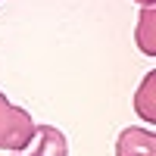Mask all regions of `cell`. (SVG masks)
I'll list each match as a JSON object with an SVG mask.
<instances>
[{
  "instance_id": "obj_3",
  "label": "cell",
  "mask_w": 156,
  "mask_h": 156,
  "mask_svg": "<svg viewBox=\"0 0 156 156\" xmlns=\"http://www.w3.org/2000/svg\"><path fill=\"white\" fill-rule=\"evenodd\" d=\"M115 156H156V134L144 125L122 128L115 140Z\"/></svg>"
},
{
  "instance_id": "obj_5",
  "label": "cell",
  "mask_w": 156,
  "mask_h": 156,
  "mask_svg": "<svg viewBox=\"0 0 156 156\" xmlns=\"http://www.w3.org/2000/svg\"><path fill=\"white\" fill-rule=\"evenodd\" d=\"M153 25H156V12H153V6H144V9H140V19H137L134 41H137V50H140V53H147V56H153V53H156Z\"/></svg>"
},
{
  "instance_id": "obj_6",
  "label": "cell",
  "mask_w": 156,
  "mask_h": 156,
  "mask_svg": "<svg viewBox=\"0 0 156 156\" xmlns=\"http://www.w3.org/2000/svg\"><path fill=\"white\" fill-rule=\"evenodd\" d=\"M134 3H140V6H153V0H134Z\"/></svg>"
},
{
  "instance_id": "obj_1",
  "label": "cell",
  "mask_w": 156,
  "mask_h": 156,
  "mask_svg": "<svg viewBox=\"0 0 156 156\" xmlns=\"http://www.w3.org/2000/svg\"><path fill=\"white\" fill-rule=\"evenodd\" d=\"M34 137V119L22 106H12L0 90V150L22 153Z\"/></svg>"
},
{
  "instance_id": "obj_4",
  "label": "cell",
  "mask_w": 156,
  "mask_h": 156,
  "mask_svg": "<svg viewBox=\"0 0 156 156\" xmlns=\"http://www.w3.org/2000/svg\"><path fill=\"white\" fill-rule=\"evenodd\" d=\"M153 84H156V72H147V75H144V81H140V87H137V97H134V109H137V115H140L147 125H153V122H156Z\"/></svg>"
},
{
  "instance_id": "obj_2",
  "label": "cell",
  "mask_w": 156,
  "mask_h": 156,
  "mask_svg": "<svg viewBox=\"0 0 156 156\" xmlns=\"http://www.w3.org/2000/svg\"><path fill=\"white\" fill-rule=\"evenodd\" d=\"M12 156H69V140L53 125H34L31 144L22 153H12Z\"/></svg>"
}]
</instances>
